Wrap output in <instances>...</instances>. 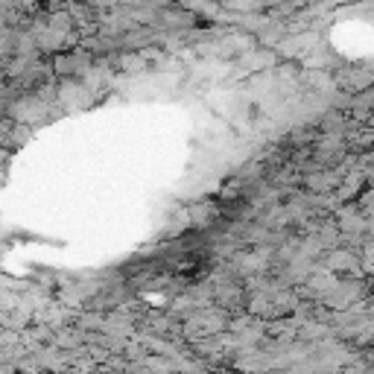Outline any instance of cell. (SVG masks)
Wrapping results in <instances>:
<instances>
[{
  "instance_id": "obj_1",
  "label": "cell",
  "mask_w": 374,
  "mask_h": 374,
  "mask_svg": "<svg viewBox=\"0 0 374 374\" xmlns=\"http://www.w3.org/2000/svg\"><path fill=\"white\" fill-rule=\"evenodd\" d=\"M120 68H123V70H129V73L144 70V68H147L144 53H126V56H120Z\"/></svg>"
}]
</instances>
